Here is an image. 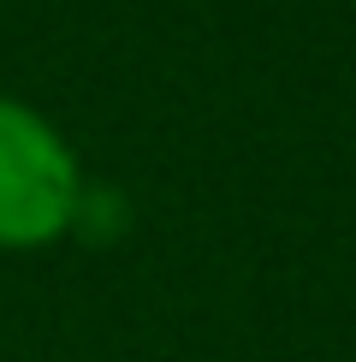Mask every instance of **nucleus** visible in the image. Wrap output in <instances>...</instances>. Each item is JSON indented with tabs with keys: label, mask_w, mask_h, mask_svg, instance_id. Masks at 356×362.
<instances>
[{
	"label": "nucleus",
	"mask_w": 356,
	"mask_h": 362,
	"mask_svg": "<svg viewBox=\"0 0 356 362\" xmlns=\"http://www.w3.org/2000/svg\"><path fill=\"white\" fill-rule=\"evenodd\" d=\"M89 202L66 131L42 107L0 95V250H48L78 232Z\"/></svg>",
	"instance_id": "nucleus-1"
}]
</instances>
